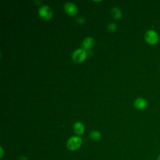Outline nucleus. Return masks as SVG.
I'll return each instance as SVG.
<instances>
[{
    "label": "nucleus",
    "instance_id": "1",
    "mask_svg": "<svg viewBox=\"0 0 160 160\" xmlns=\"http://www.w3.org/2000/svg\"><path fill=\"white\" fill-rule=\"evenodd\" d=\"M82 142V139L79 136H74L68 140L66 146L70 151H76L81 147Z\"/></svg>",
    "mask_w": 160,
    "mask_h": 160
},
{
    "label": "nucleus",
    "instance_id": "2",
    "mask_svg": "<svg viewBox=\"0 0 160 160\" xmlns=\"http://www.w3.org/2000/svg\"><path fill=\"white\" fill-rule=\"evenodd\" d=\"M144 39L149 45H155L159 41V35L156 31L149 29L145 32Z\"/></svg>",
    "mask_w": 160,
    "mask_h": 160
},
{
    "label": "nucleus",
    "instance_id": "3",
    "mask_svg": "<svg viewBox=\"0 0 160 160\" xmlns=\"http://www.w3.org/2000/svg\"><path fill=\"white\" fill-rule=\"evenodd\" d=\"M87 58V53L83 49H78L75 50L72 54V59L74 62L80 63L83 62Z\"/></svg>",
    "mask_w": 160,
    "mask_h": 160
},
{
    "label": "nucleus",
    "instance_id": "4",
    "mask_svg": "<svg viewBox=\"0 0 160 160\" xmlns=\"http://www.w3.org/2000/svg\"><path fill=\"white\" fill-rule=\"evenodd\" d=\"M38 13L39 16L43 19L44 20L48 21L52 16V9L46 5L42 6L38 11Z\"/></svg>",
    "mask_w": 160,
    "mask_h": 160
},
{
    "label": "nucleus",
    "instance_id": "5",
    "mask_svg": "<svg viewBox=\"0 0 160 160\" xmlns=\"http://www.w3.org/2000/svg\"><path fill=\"white\" fill-rule=\"evenodd\" d=\"M65 12L69 16H74L78 12V8L76 5L72 2H67L64 6Z\"/></svg>",
    "mask_w": 160,
    "mask_h": 160
},
{
    "label": "nucleus",
    "instance_id": "6",
    "mask_svg": "<svg viewBox=\"0 0 160 160\" xmlns=\"http://www.w3.org/2000/svg\"><path fill=\"white\" fill-rule=\"evenodd\" d=\"M134 106L138 110H143L148 106V102L144 98H138L135 99Z\"/></svg>",
    "mask_w": 160,
    "mask_h": 160
},
{
    "label": "nucleus",
    "instance_id": "7",
    "mask_svg": "<svg viewBox=\"0 0 160 160\" xmlns=\"http://www.w3.org/2000/svg\"><path fill=\"white\" fill-rule=\"evenodd\" d=\"M73 130L76 134L82 135L84 132V126L82 122L77 121L73 125Z\"/></svg>",
    "mask_w": 160,
    "mask_h": 160
},
{
    "label": "nucleus",
    "instance_id": "8",
    "mask_svg": "<svg viewBox=\"0 0 160 160\" xmlns=\"http://www.w3.org/2000/svg\"><path fill=\"white\" fill-rule=\"evenodd\" d=\"M94 39L91 37H88L85 38L82 42V48L83 49L86 50H89L91 49L92 46H94Z\"/></svg>",
    "mask_w": 160,
    "mask_h": 160
},
{
    "label": "nucleus",
    "instance_id": "9",
    "mask_svg": "<svg viewBox=\"0 0 160 160\" xmlns=\"http://www.w3.org/2000/svg\"><path fill=\"white\" fill-rule=\"evenodd\" d=\"M111 13L113 18H114L115 19L119 20L122 17V12L118 8L114 7L113 8H112V9L111 11Z\"/></svg>",
    "mask_w": 160,
    "mask_h": 160
},
{
    "label": "nucleus",
    "instance_id": "10",
    "mask_svg": "<svg viewBox=\"0 0 160 160\" xmlns=\"http://www.w3.org/2000/svg\"><path fill=\"white\" fill-rule=\"evenodd\" d=\"M89 137L94 141H99L101 139V134L100 132L96 130H93L90 132L89 133Z\"/></svg>",
    "mask_w": 160,
    "mask_h": 160
},
{
    "label": "nucleus",
    "instance_id": "11",
    "mask_svg": "<svg viewBox=\"0 0 160 160\" xmlns=\"http://www.w3.org/2000/svg\"><path fill=\"white\" fill-rule=\"evenodd\" d=\"M108 29L110 32H114L116 29V24L114 22L109 24L108 26Z\"/></svg>",
    "mask_w": 160,
    "mask_h": 160
},
{
    "label": "nucleus",
    "instance_id": "12",
    "mask_svg": "<svg viewBox=\"0 0 160 160\" xmlns=\"http://www.w3.org/2000/svg\"><path fill=\"white\" fill-rule=\"evenodd\" d=\"M0 151H1V152H0V158L1 159H2V157L4 156V150H3V149H2V147H0Z\"/></svg>",
    "mask_w": 160,
    "mask_h": 160
},
{
    "label": "nucleus",
    "instance_id": "13",
    "mask_svg": "<svg viewBox=\"0 0 160 160\" xmlns=\"http://www.w3.org/2000/svg\"><path fill=\"white\" fill-rule=\"evenodd\" d=\"M17 160H28L27 158L25 156H20L18 158Z\"/></svg>",
    "mask_w": 160,
    "mask_h": 160
},
{
    "label": "nucleus",
    "instance_id": "14",
    "mask_svg": "<svg viewBox=\"0 0 160 160\" xmlns=\"http://www.w3.org/2000/svg\"><path fill=\"white\" fill-rule=\"evenodd\" d=\"M157 160H160V154L158 155V156L157 158Z\"/></svg>",
    "mask_w": 160,
    "mask_h": 160
}]
</instances>
